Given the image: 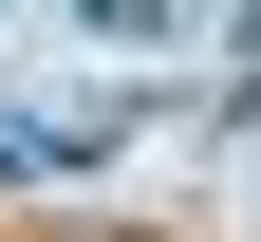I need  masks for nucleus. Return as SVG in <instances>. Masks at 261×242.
I'll list each match as a JSON object with an SVG mask.
<instances>
[{"label":"nucleus","instance_id":"obj_3","mask_svg":"<svg viewBox=\"0 0 261 242\" xmlns=\"http://www.w3.org/2000/svg\"><path fill=\"white\" fill-rule=\"evenodd\" d=\"M243 38H261V19H243Z\"/></svg>","mask_w":261,"mask_h":242},{"label":"nucleus","instance_id":"obj_1","mask_svg":"<svg viewBox=\"0 0 261 242\" xmlns=\"http://www.w3.org/2000/svg\"><path fill=\"white\" fill-rule=\"evenodd\" d=\"M56 168H112L93 112H19V93H0V186H56Z\"/></svg>","mask_w":261,"mask_h":242},{"label":"nucleus","instance_id":"obj_2","mask_svg":"<svg viewBox=\"0 0 261 242\" xmlns=\"http://www.w3.org/2000/svg\"><path fill=\"white\" fill-rule=\"evenodd\" d=\"M93 38H112V56H187V38H205V0H93Z\"/></svg>","mask_w":261,"mask_h":242}]
</instances>
